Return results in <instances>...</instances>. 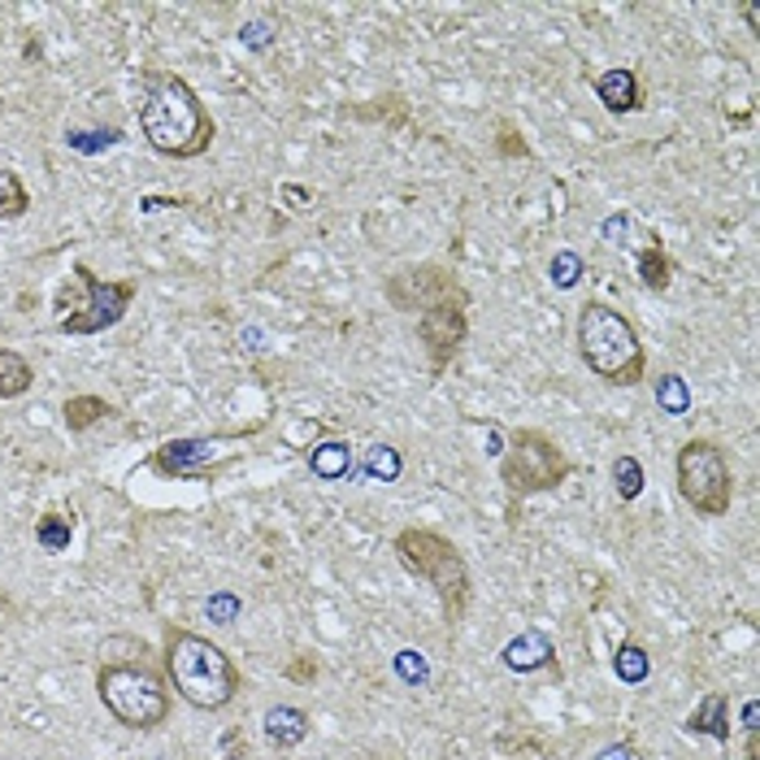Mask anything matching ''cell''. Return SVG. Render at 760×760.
Instances as JSON below:
<instances>
[{
  "label": "cell",
  "instance_id": "6da1fadb",
  "mask_svg": "<svg viewBox=\"0 0 760 760\" xmlns=\"http://www.w3.org/2000/svg\"><path fill=\"white\" fill-rule=\"evenodd\" d=\"M139 135L157 157L170 161H196L214 148V118L200 101V92L170 70L143 74V101H139Z\"/></svg>",
  "mask_w": 760,
  "mask_h": 760
},
{
  "label": "cell",
  "instance_id": "7a4b0ae2",
  "mask_svg": "<svg viewBox=\"0 0 760 760\" xmlns=\"http://www.w3.org/2000/svg\"><path fill=\"white\" fill-rule=\"evenodd\" d=\"M161 669H165V682L174 687V695L200 713H218L244 691L240 665L214 638L187 631V626H165Z\"/></svg>",
  "mask_w": 760,
  "mask_h": 760
},
{
  "label": "cell",
  "instance_id": "3957f363",
  "mask_svg": "<svg viewBox=\"0 0 760 760\" xmlns=\"http://www.w3.org/2000/svg\"><path fill=\"white\" fill-rule=\"evenodd\" d=\"M574 344L583 366L609 387H638L647 375V348L638 326L609 300H587L578 309Z\"/></svg>",
  "mask_w": 760,
  "mask_h": 760
},
{
  "label": "cell",
  "instance_id": "277c9868",
  "mask_svg": "<svg viewBox=\"0 0 760 760\" xmlns=\"http://www.w3.org/2000/svg\"><path fill=\"white\" fill-rule=\"evenodd\" d=\"M391 548H395L400 565L439 596L444 622L448 626H461L465 613H470V604H474V578H470V565H465L461 548L448 534L430 530V526H404L391 539Z\"/></svg>",
  "mask_w": 760,
  "mask_h": 760
},
{
  "label": "cell",
  "instance_id": "5b68a950",
  "mask_svg": "<svg viewBox=\"0 0 760 760\" xmlns=\"http://www.w3.org/2000/svg\"><path fill=\"white\" fill-rule=\"evenodd\" d=\"M96 695L105 713L127 730H161L170 717V691L157 665L148 660V647L139 656H105L96 669Z\"/></svg>",
  "mask_w": 760,
  "mask_h": 760
},
{
  "label": "cell",
  "instance_id": "8992f818",
  "mask_svg": "<svg viewBox=\"0 0 760 760\" xmlns=\"http://www.w3.org/2000/svg\"><path fill=\"white\" fill-rule=\"evenodd\" d=\"M139 296L135 278H101L88 261H74L70 269V287L57 296V331L61 335H105L114 331L130 313Z\"/></svg>",
  "mask_w": 760,
  "mask_h": 760
},
{
  "label": "cell",
  "instance_id": "52a82bcc",
  "mask_svg": "<svg viewBox=\"0 0 760 760\" xmlns=\"http://www.w3.org/2000/svg\"><path fill=\"white\" fill-rule=\"evenodd\" d=\"M496 474H500V483H505V492L513 500H526V496L556 492L574 474V461H569V452L552 435H543L534 426H513Z\"/></svg>",
  "mask_w": 760,
  "mask_h": 760
},
{
  "label": "cell",
  "instance_id": "ba28073f",
  "mask_svg": "<svg viewBox=\"0 0 760 760\" xmlns=\"http://www.w3.org/2000/svg\"><path fill=\"white\" fill-rule=\"evenodd\" d=\"M673 483L682 505L695 517H726L735 505V474L726 461V448L709 435H695L673 457Z\"/></svg>",
  "mask_w": 760,
  "mask_h": 760
},
{
  "label": "cell",
  "instance_id": "9c48e42d",
  "mask_svg": "<svg viewBox=\"0 0 760 760\" xmlns=\"http://www.w3.org/2000/svg\"><path fill=\"white\" fill-rule=\"evenodd\" d=\"M382 296L395 313H422V309H435V304H474L461 274L439 265V261H417V265H404V269L387 274Z\"/></svg>",
  "mask_w": 760,
  "mask_h": 760
},
{
  "label": "cell",
  "instance_id": "30bf717a",
  "mask_svg": "<svg viewBox=\"0 0 760 760\" xmlns=\"http://www.w3.org/2000/svg\"><path fill=\"white\" fill-rule=\"evenodd\" d=\"M470 339V304H435L417 313V344L426 353L430 379H444Z\"/></svg>",
  "mask_w": 760,
  "mask_h": 760
},
{
  "label": "cell",
  "instance_id": "8fae6325",
  "mask_svg": "<svg viewBox=\"0 0 760 760\" xmlns=\"http://www.w3.org/2000/svg\"><path fill=\"white\" fill-rule=\"evenodd\" d=\"M235 457H218V439H165L161 448H152L148 470H157L161 479L174 483H200L214 479L218 470H227Z\"/></svg>",
  "mask_w": 760,
  "mask_h": 760
},
{
  "label": "cell",
  "instance_id": "7c38bea8",
  "mask_svg": "<svg viewBox=\"0 0 760 760\" xmlns=\"http://www.w3.org/2000/svg\"><path fill=\"white\" fill-rule=\"evenodd\" d=\"M591 92L596 101L604 105V114L613 118H626V114H638L643 110V79L634 74L631 66H609L591 79Z\"/></svg>",
  "mask_w": 760,
  "mask_h": 760
},
{
  "label": "cell",
  "instance_id": "4fadbf2b",
  "mask_svg": "<svg viewBox=\"0 0 760 760\" xmlns=\"http://www.w3.org/2000/svg\"><path fill=\"white\" fill-rule=\"evenodd\" d=\"M631 256H634V269H638V283H643L652 296L669 291V283H673V256L660 244V235L638 231V244H631Z\"/></svg>",
  "mask_w": 760,
  "mask_h": 760
},
{
  "label": "cell",
  "instance_id": "5bb4252c",
  "mask_svg": "<svg viewBox=\"0 0 760 760\" xmlns=\"http://www.w3.org/2000/svg\"><path fill=\"white\" fill-rule=\"evenodd\" d=\"M261 722H265L269 748H278V752L300 748V744L309 739V730H313V717H309L304 709H296V704H274V709H265Z\"/></svg>",
  "mask_w": 760,
  "mask_h": 760
},
{
  "label": "cell",
  "instance_id": "9a60e30c",
  "mask_svg": "<svg viewBox=\"0 0 760 760\" xmlns=\"http://www.w3.org/2000/svg\"><path fill=\"white\" fill-rule=\"evenodd\" d=\"M687 735H709V739H717V744H730V695L709 691V695L691 709Z\"/></svg>",
  "mask_w": 760,
  "mask_h": 760
},
{
  "label": "cell",
  "instance_id": "2e32d148",
  "mask_svg": "<svg viewBox=\"0 0 760 760\" xmlns=\"http://www.w3.org/2000/svg\"><path fill=\"white\" fill-rule=\"evenodd\" d=\"M505 669L513 673H534V669H548L552 660H556V647H552V638L539 631H526L521 638H513L505 643Z\"/></svg>",
  "mask_w": 760,
  "mask_h": 760
},
{
  "label": "cell",
  "instance_id": "e0dca14e",
  "mask_svg": "<svg viewBox=\"0 0 760 760\" xmlns=\"http://www.w3.org/2000/svg\"><path fill=\"white\" fill-rule=\"evenodd\" d=\"M309 470L322 479V483H339L353 474V444L348 439H326L318 448H309Z\"/></svg>",
  "mask_w": 760,
  "mask_h": 760
},
{
  "label": "cell",
  "instance_id": "ac0fdd59",
  "mask_svg": "<svg viewBox=\"0 0 760 760\" xmlns=\"http://www.w3.org/2000/svg\"><path fill=\"white\" fill-rule=\"evenodd\" d=\"M61 417H66V430L70 435H83V430H92L96 422H105V417H114V404L105 400V395H70L66 404H61Z\"/></svg>",
  "mask_w": 760,
  "mask_h": 760
},
{
  "label": "cell",
  "instance_id": "d6986e66",
  "mask_svg": "<svg viewBox=\"0 0 760 760\" xmlns=\"http://www.w3.org/2000/svg\"><path fill=\"white\" fill-rule=\"evenodd\" d=\"M70 539H74V513L48 508V513H39V517H35V543H39L48 556L66 552V548H70Z\"/></svg>",
  "mask_w": 760,
  "mask_h": 760
},
{
  "label": "cell",
  "instance_id": "ffe728a7",
  "mask_svg": "<svg viewBox=\"0 0 760 760\" xmlns=\"http://www.w3.org/2000/svg\"><path fill=\"white\" fill-rule=\"evenodd\" d=\"M35 387V370L18 348H0V400H22Z\"/></svg>",
  "mask_w": 760,
  "mask_h": 760
},
{
  "label": "cell",
  "instance_id": "44dd1931",
  "mask_svg": "<svg viewBox=\"0 0 760 760\" xmlns=\"http://www.w3.org/2000/svg\"><path fill=\"white\" fill-rule=\"evenodd\" d=\"M31 214V192L26 183L18 179V170L0 165V222H18Z\"/></svg>",
  "mask_w": 760,
  "mask_h": 760
},
{
  "label": "cell",
  "instance_id": "7402d4cb",
  "mask_svg": "<svg viewBox=\"0 0 760 760\" xmlns=\"http://www.w3.org/2000/svg\"><path fill=\"white\" fill-rule=\"evenodd\" d=\"M643 483H647V474H643V461H638L634 452H626V457L613 461V492H618L626 505L643 496Z\"/></svg>",
  "mask_w": 760,
  "mask_h": 760
},
{
  "label": "cell",
  "instance_id": "603a6c76",
  "mask_svg": "<svg viewBox=\"0 0 760 760\" xmlns=\"http://www.w3.org/2000/svg\"><path fill=\"white\" fill-rule=\"evenodd\" d=\"M656 404L669 417L691 413V387H687V379L682 375H660V382H656Z\"/></svg>",
  "mask_w": 760,
  "mask_h": 760
},
{
  "label": "cell",
  "instance_id": "cb8c5ba5",
  "mask_svg": "<svg viewBox=\"0 0 760 760\" xmlns=\"http://www.w3.org/2000/svg\"><path fill=\"white\" fill-rule=\"evenodd\" d=\"M366 474H370L375 483H395V479L404 474V457H400L391 444H375V448L366 452Z\"/></svg>",
  "mask_w": 760,
  "mask_h": 760
},
{
  "label": "cell",
  "instance_id": "d4e9b609",
  "mask_svg": "<svg viewBox=\"0 0 760 760\" xmlns=\"http://www.w3.org/2000/svg\"><path fill=\"white\" fill-rule=\"evenodd\" d=\"M613 673H618L622 682H647L652 660H647V652H643L638 643H622L618 656H613Z\"/></svg>",
  "mask_w": 760,
  "mask_h": 760
},
{
  "label": "cell",
  "instance_id": "484cf974",
  "mask_svg": "<svg viewBox=\"0 0 760 760\" xmlns=\"http://www.w3.org/2000/svg\"><path fill=\"white\" fill-rule=\"evenodd\" d=\"M548 274H552V283H556V287H578V278H583V256H578V253H556V256H552V265H548Z\"/></svg>",
  "mask_w": 760,
  "mask_h": 760
},
{
  "label": "cell",
  "instance_id": "4316f807",
  "mask_svg": "<svg viewBox=\"0 0 760 760\" xmlns=\"http://www.w3.org/2000/svg\"><path fill=\"white\" fill-rule=\"evenodd\" d=\"M395 669H400V678H404V682H413V687H422V682L430 678V669H426L422 652H413V647L395 652Z\"/></svg>",
  "mask_w": 760,
  "mask_h": 760
},
{
  "label": "cell",
  "instance_id": "83f0119b",
  "mask_svg": "<svg viewBox=\"0 0 760 760\" xmlns=\"http://www.w3.org/2000/svg\"><path fill=\"white\" fill-rule=\"evenodd\" d=\"M235 613H240V600H235L231 591H222V596H214V600H209V622L231 626V622H235Z\"/></svg>",
  "mask_w": 760,
  "mask_h": 760
},
{
  "label": "cell",
  "instance_id": "f1b7e54d",
  "mask_svg": "<svg viewBox=\"0 0 760 760\" xmlns=\"http://www.w3.org/2000/svg\"><path fill=\"white\" fill-rule=\"evenodd\" d=\"M496 152H500V157H526L530 148H526V139H521V135L505 123V127H500V135H496Z\"/></svg>",
  "mask_w": 760,
  "mask_h": 760
},
{
  "label": "cell",
  "instance_id": "f546056e",
  "mask_svg": "<svg viewBox=\"0 0 760 760\" xmlns=\"http://www.w3.org/2000/svg\"><path fill=\"white\" fill-rule=\"evenodd\" d=\"M287 678H291V682H313V678H318V660H313V656H296V660L287 665Z\"/></svg>",
  "mask_w": 760,
  "mask_h": 760
},
{
  "label": "cell",
  "instance_id": "4dcf8cb0",
  "mask_svg": "<svg viewBox=\"0 0 760 760\" xmlns=\"http://www.w3.org/2000/svg\"><path fill=\"white\" fill-rule=\"evenodd\" d=\"M240 39H244L249 48H269V44H274V35H269V26H265V22L244 26V31H240Z\"/></svg>",
  "mask_w": 760,
  "mask_h": 760
},
{
  "label": "cell",
  "instance_id": "1f68e13d",
  "mask_svg": "<svg viewBox=\"0 0 760 760\" xmlns=\"http://www.w3.org/2000/svg\"><path fill=\"white\" fill-rule=\"evenodd\" d=\"M600 760H634V748H626V744H613V748H604V752H600Z\"/></svg>",
  "mask_w": 760,
  "mask_h": 760
},
{
  "label": "cell",
  "instance_id": "d6a6232c",
  "mask_svg": "<svg viewBox=\"0 0 760 760\" xmlns=\"http://www.w3.org/2000/svg\"><path fill=\"white\" fill-rule=\"evenodd\" d=\"M744 726H748V730H760V700H748V709H744Z\"/></svg>",
  "mask_w": 760,
  "mask_h": 760
}]
</instances>
